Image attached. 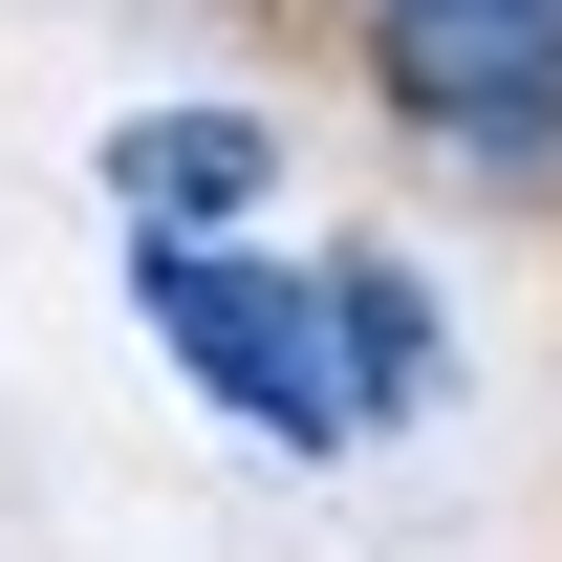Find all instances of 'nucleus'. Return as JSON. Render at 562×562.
Segmentation results:
<instances>
[{
	"label": "nucleus",
	"mask_w": 562,
	"mask_h": 562,
	"mask_svg": "<svg viewBox=\"0 0 562 562\" xmlns=\"http://www.w3.org/2000/svg\"><path fill=\"white\" fill-rule=\"evenodd\" d=\"M151 347L195 368L238 432H281V454H347V347H325V281L281 260H216V238H151Z\"/></svg>",
	"instance_id": "f257e3e1"
},
{
	"label": "nucleus",
	"mask_w": 562,
	"mask_h": 562,
	"mask_svg": "<svg viewBox=\"0 0 562 562\" xmlns=\"http://www.w3.org/2000/svg\"><path fill=\"white\" fill-rule=\"evenodd\" d=\"M325 347H347V412H432V281L412 260H325Z\"/></svg>",
	"instance_id": "20e7f679"
},
{
	"label": "nucleus",
	"mask_w": 562,
	"mask_h": 562,
	"mask_svg": "<svg viewBox=\"0 0 562 562\" xmlns=\"http://www.w3.org/2000/svg\"><path fill=\"white\" fill-rule=\"evenodd\" d=\"M368 66H390V109H432L497 173L562 151V0H368Z\"/></svg>",
	"instance_id": "f03ea898"
},
{
	"label": "nucleus",
	"mask_w": 562,
	"mask_h": 562,
	"mask_svg": "<svg viewBox=\"0 0 562 562\" xmlns=\"http://www.w3.org/2000/svg\"><path fill=\"white\" fill-rule=\"evenodd\" d=\"M109 195H131V238H238L281 195V131L260 109H131L109 131Z\"/></svg>",
	"instance_id": "7ed1b4c3"
}]
</instances>
